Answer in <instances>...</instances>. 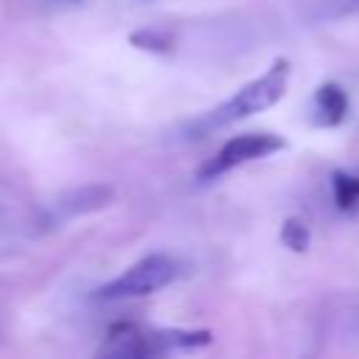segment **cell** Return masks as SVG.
Wrapping results in <instances>:
<instances>
[{
    "instance_id": "6da1fadb",
    "label": "cell",
    "mask_w": 359,
    "mask_h": 359,
    "mask_svg": "<svg viewBox=\"0 0 359 359\" xmlns=\"http://www.w3.org/2000/svg\"><path fill=\"white\" fill-rule=\"evenodd\" d=\"M289 76H292V65L286 59H275L258 79L247 81L227 101H222L219 107H213L210 112L196 118L188 126V135L191 137H202V135H210L216 129H224V126L238 123V121H244V118H250L255 112H264V109L275 107L283 98L286 87H289Z\"/></svg>"
},
{
    "instance_id": "7a4b0ae2",
    "label": "cell",
    "mask_w": 359,
    "mask_h": 359,
    "mask_svg": "<svg viewBox=\"0 0 359 359\" xmlns=\"http://www.w3.org/2000/svg\"><path fill=\"white\" fill-rule=\"evenodd\" d=\"M208 328H143L137 323H115L107 328L98 356H165L210 345Z\"/></svg>"
},
{
    "instance_id": "3957f363",
    "label": "cell",
    "mask_w": 359,
    "mask_h": 359,
    "mask_svg": "<svg viewBox=\"0 0 359 359\" xmlns=\"http://www.w3.org/2000/svg\"><path fill=\"white\" fill-rule=\"evenodd\" d=\"M180 275V264L165 255V252H151L126 266L118 278L107 280L93 292V300L98 303H118V300H135V297H149L154 292H163L171 286Z\"/></svg>"
},
{
    "instance_id": "277c9868",
    "label": "cell",
    "mask_w": 359,
    "mask_h": 359,
    "mask_svg": "<svg viewBox=\"0 0 359 359\" xmlns=\"http://www.w3.org/2000/svg\"><path fill=\"white\" fill-rule=\"evenodd\" d=\"M286 146V140L280 135L272 132H247V135H236L230 137L213 157H208L199 168H196V182H210L219 180L222 174L247 165L252 160H264L275 151H280Z\"/></svg>"
},
{
    "instance_id": "5b68a950",
    "label": "cell",
    "mask_w": 359,
    "mask_h": 359,
    "mask_svg": "<svg viewBox=\"0 0 359 359\" xmlns=\"http://www.w3.org/2000/svg\"><path fill=\"white\" fill-rule=\"evenodd\" d=\"M115 199V188L104 185V182H93V185H81V188H73L70 194L53 199L42 216L45 224H62L73 216H84V213H93V210H104L109 208Z\"/></svg>"
},
{
    "instance_id": "8992f818",
    "label": "cell",
    "mask_w": 359,
    "mask_h": 359,
    "mask_svg": "<svg viewBox=\"0 0 359 359\" xmlns=\"http://www.w3.org/2000/svg\"><path fill=\"white\" fill-rule=\"evenodd\" d=\"M325 328L339 342H359V292H342L325 303Z\"/></svg>"
},
{
    "instance_id": "52a82bcc",
    "label": "cell",
    "mask_w": 359,
    "mask_h": 359,
    "mask_svg": "<svg viewBox=\"0 0 359 359\" xmlns=\"http://www.w3.org/2000/svg\"><path fill=\"white\" fill-rule=\"evenodd\" d=\"M348 115V95L339 84L325 81L314 93V123L317 126H337Z\"/></svg>"
},
{
    "instance_id": "ba28073f",
    "label": "cell",
    "mask_w": 359,
    "mask_h": 359,
    "mask_svg": "<svg viewBox=\"0 0 359 359\" xmlns=\"http://www.w3.org/2000/svg\"><path fill=\"white\" fill-rule=\"evenodd\" d=\"M331 196L339 210H345V213L359 210V177L337 168L331 174Z\"/></svg>"
},
{
    "instance_id": "9c48e42d",
    "label": "cell",
    "mask_w": 359,
    "mask_h": 359,
    "mask_svg": "<svg viewBox=\"0 0 359 359\" xmlns=\"http://www.w3.org/2000/svg\"><path fill=\"white\" fill-rule=\"evenodd\" d=\"M129 42L140 50H149V53H168L174 48V36L165 31V28H143V31H135L129 34Z\"/></svg>"
},
{
    "instance_id": "30bf717a",
    "label": "cell",
    "mask_w": 359,
    "mask_h": 359,
    "mask_svg": "<svg viewBox=\"0 0 359 359\" xmlns=\"http://www.w3.org/2000/svg\"><path fill=\"white\" fill-rule=\"evenodd\" d=\"M309 224L303 222V219H297V216H292V219H286L283 222V227H280V241L292 250V252H306L309 250Z\"/></svg>"
},
{
    "instance_id": "8fae6325",
    "label": "cell",
    "mask_w": 359,
    "mask_h": 359,
    "mask_svg": "<svg viewBox=\"0 0 359 359\" xmlns=\"http://www.w3.org/2000/svg\"><path fill=\"white\" fill-rule=\"evenodd\" d=\"M334 14H337V17H345V14H359V0H339Z\"/></svg>"
},
{
    "instance_id": "7c38bea8",
    "label": "cell",
    "mask_w": 359,
    "mask_h": 359,
    "mask_svg": "<svg viewBox=\"0 0 359 359\" xmlns=\"http://www.w3.org/2000/svg\"><path fill=\"white\" fill-rule=\"evenodd\" d=\"M45 3H50V6H67V3H81V0H45Z\"/></svg>"
}]
</instances>
